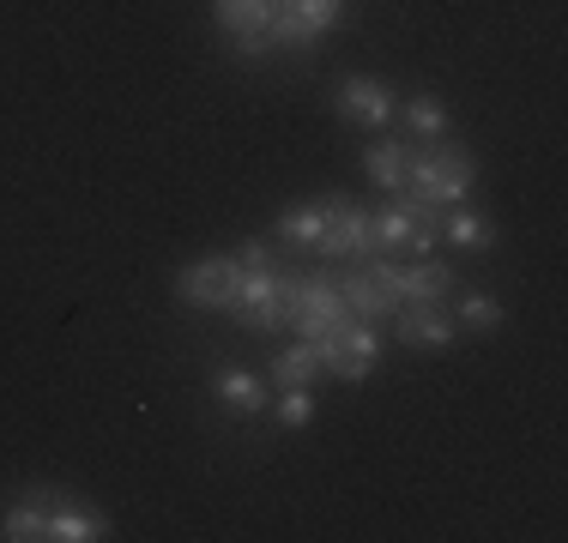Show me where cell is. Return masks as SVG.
Returning <instances> with one entry per match:
<instances>
[{
	"label": "cell",
	"instance_id": "14",
	"mask_svg": "<svg viewBox=\"0 0 568 543\" xmlns=\"http://www.w3.org/2000/svg\"><path fill=\"white\" fill-rule=\"evenodd\" d=\"M363 175H369L382 194H405V175H412V145L399 140H375L369 152H363Z\"/></svg>",
	"mask_w": 568,
	"mask_h": 543
},
{
	"label": "cell",
	"instance_id": "11",
	"mask_svg": "<svg viewBox=\"0 0 568 543\" xmlns=\"http://www.w3.org/2000/svg\"><path fill=\"white\" fill-rule=\"evenodd\" d=\"M212 399H219L230 417H261L266 404H273V392L261 387V375H248V369H236V362H230V369L212 375Z\"/></svg>",
	"mask_w": 568,
	"mask_h": 543
},
{
	"label": "cell",
	"instance_id": "8",
	"mask_svg": "<svg viewBox=\"0 0 568 543\" xmlns=\"http://www.w3.org/2000/svg\"><path fill=\"white\" fill-rule=\"evenodd\" d=\"M394 338L405 350H448L454 320L442 315V303H399L394 308Z\"/></svg>",
	"mask_w": 568,
	"mask_h": 543
},
{
	"label": "cell",
	"instance_id": "16",
	"mask_svg": "<svg viewBox=\"0 0 568 543\" xmlns=\"http://www.w3.org/2000/svg\"><path fill=\"white\" fill-rule=\"evenodd\" d=\"M327 212H333V199H315V206H296V212H278L273 236H278V242H291L296 254H315L321 229H327Z\"/></svg>",
	"mask_w": 568,
	"mask_h": 543
},
{
	"label": "cell",
	"instance_id": "5",
	"mask_svg": "<svg viewBox=\"0 0 568 543\" xmlns=\"http://www.w3.org/2000/svg\"><path fill=\"white\" fill-rule=\"evenodd\" d=\"M333 109H339V121H351V127L375 133V127H387V121L399 115V98H394V85H387V79L351 73V79L333 85Z\"/></svg>",
	"mask_w": 568,
	"mask_h": 543
},
{
	"label": "cell",
	"instance_id": "1",
	"mask_svg": "<svg viewBox=\"0 0 568 543\" xmlns=\"http://www.w3.org/2000/svg\"><path fill=\"white\" fill-rule=\"evenodd\" d=\"M471 182H478V163L466 145L436 140L429 152H412V175H405V194L429 199V206H466Z\"/></svg>",
	"mask_w": 568,
	"mask_h": 543
},
{
	"label": "cell",
	"instance_id": "23",
	"mask_svg": "<svg viewBox=\"0 0 568 543\" xmlns=\"http://www.w3.org/2000/svg\"><path fill=\"white\" fill-rule=\"evenodd\" d=\"M236 266H273V242H242Z\"/></svg>",
	"mask_w": 568,
	"mask_h": 543
},
{
	"label": "cell",
	"instance_id": "7",
	"mask_svg": "<svg viewBox=\"0 0 568 543\" xmlns=\"http://www.w3.org/2000/svg\"><path fill=\"white\" fill-rule=\"evenodd\" d=\"M315 254H321V260H345V266L369 260V212H363V206H339V199H333Z\"/></svg>",
	"mask_w": 568,
	"mask_h": 543
},
{
	"label": "cell",
	"instance_id": "17",
	"mask_svg": "<svg viewBox=\"0 0 568 543\" xmlns=\"http://www.w3.org/2000/svg\"><path fill=\"white\" fill-rule=\"evenodd\" d=\"M405 133H412L417 145H436V140H448V103L436 98V91H417V98H405Z\"/></svg>",
	"mask_w": 568,
	"mask_h": 543
},
{
	"label": "cell",
	"instance_id": "6",
	"mask_svg": "<svg viewBox=\"0 0 568 543\" xmlns=\"http://www.w3.org/2000/svg\"><path fill=\"white\" fill-rule=\"evenodd\" d=\"M339 19H345V0H278V19H273V31H266V43L273 49H291V43L308 49Z\"/></svg>",
	"mask_w": 568,
	"mask_h": 543
},
{
	"label": "cell",
	"instance_id": "9",
	"mask_svg": "<svg viewBox=\"0 0 568 543\" xmlns=\"http://www.w3.org/2000/svg\"><path fill=\"white\" fill-rule=\"evenodd\" d=\"M278 19V0H212V24L230 37V43H248V37H266Z\"/></svg>",
	"mask_w": 568,
	"mask_h": 543
},
{
	"label": "cell",
	"instance_id": "12",
	"mask_svg": "<svg viewBox=\"0 0 568 543\" xmlns=\"http://www.w3.org/2000/svg\"><path fill=\"white\" fill-rule=\"evenodd\" d=\"M454 290V266L448 260H412V266H399V303H442V296Z\"/></svg>",
	"mask_w": 568,
	"mask_h": 543
},
{
	"label": "cell",
	"instance_id": "4",
	"mask_svg": "<svg viewBox=\"0 0 568 543\" xmlns=\"http://www.w3.org/2000/svg\"><path fill=\"white\" fill-rule=\"evenodd\" d=\"M315 345H321V369L339 375V380H369L375 357H382L375 320H345V326H333L327 338H315Z\"/></svg>",
	"mask_w": 568,
	"mask_h": 543
},
{
	"label": "cell",
	"instance_id": "20",
	"mask_svg": "<svg viewBox=\"0 0 568 543\" xmlns=\"http://www.w3.org/2000/svg\"><path fill=\"white\" fill-rule=\"evenodd\" d=\"M454 320L466 326V332L490 338V332H503V326H508V308L496 303L490 290H466V296H459V308H454Z\"/></svg>",
	"mask_w": 568,
	"mask_h": 543
},
{
	"label": "cell",
	"instance_id": "22",
	"mask_svg": "<svg viewBox=\"0 0 568 543\" xmlns=\"http://www.w3.org/2000/svg\"><path fill=\"white\" fill-rule=\"evenodd\" d=\"M273 411H278V429H284V434H296V429L315 423V392H308V387H284Z\"/></svg>",
	"mask_w": 568,
	"mask_h": 543
},
{
	"label": "cell",
	"instance_id": "10",
	"mask_svg": "<svg viewBox=\"0 0 568 543\" xmlns=\"http://www.w3.org/2000/svg\"><path fill=\"white\" fill-rule=\"evenodd\" d=\"M333 284H339V303H345L351 320H382V315H394V308H399V296L382 290V284H375L363 266H345Z\"/></svg>",
	"mask_w": 568,
	"mask_h": 543
},
{
	"label": "cell",
	"instance_id": "15",
	"mask_svg": "<svg viewBox=\"0 0 568 543\" xmlns=\"http://www.w3.org/2000/svg\"><path fill=\"white\" fill-rule=\"evenodd\" d=\"M436 236L454 242V248H466V254H490L496 248V224H490V217H478L471 206H448V217L436 224Z\"/></svg>",
	"mask_w": 568,
	"mask_h": 543
},
{
	"label": "cell",
	"instance_id": "18",
	"mask_svg": "<svg viewBox=\"0 0 568 543\" xmlns=\"http://www.w3.org/2000/svg\"><path fill=\"white\" fill-rule=\"evenodd\" d=\"M321 375H327V369H321V345H315V338H296L291 350H278V357H273V387H315Z\"/></svg>",
	"mask_w": 568,
	"mask_h": 543
},
{
	"label": "cell",
	"instance_id": "2",
	"mask_svg": "<svg viewBox=\"0 0 568 543\" xmlns=\"http://www.w3.org/2000/svg\"><path fill=\"white\" fill-rule=\"evenodd\" d=\"M284 315H291L296 338H327L333 326L351 320L333 272H284Z\"/></svg>",
	"mask_w": 568,
	"mask_h": 543
},
{
	"label": "cell",
	"instance_id": "19",
	"mask_svg": "<svg viewBox=\"0 0 568 543\" xmlns=\"http://www.w3.org/2000/svg\"><path fill=\"white\" fill-rule=\"evenodd\" d=\"M0 537L7 543H43L49 537V501H12L7 513H0Z\"/></svg>",
	"mask_w": 568,
	"mask_h": 543
},
{
	"label": "cell",
	"instance_id": "13",
	"mask_svg": "<svg viewBox=\"0 0 568 543\" xmlns=\"http://www.w3.org/2000/svg\"><path fill=\"white\" fill-rule=\"evenodd\" d=\"M91 537H110V520L79 501H49V543H91Z\"/></svg>",
	"mask_w": 568,
	"mask_h": 543
},
{
	"label": "cell",
	"instance_id": "21",
	"mask_svg": "<svg viewBox=\"0 0 568 543\" xmlns=\"http://www.w3.org/2000/svg\"><path fill=\"white\" fill-rule=\"evenodd\" d=\"M405 242H412V217H405L399 199L369 212V254H405Z\"/></svg>",
	"mask_w": 568,
	"mask_h": 543
},
{
	"label": "cell",
	"instance_id": "3",
	"mask_svg": "<svg viewBox=\"0 0 568 543\" xmlns=\"http://www.w3.org/2000/svg\"><path fill=\"white\" fill-rule=\"evenodd\" d=\"M236 254H206V260L182 266L175 272V296H182L187 308H206V315H230V303H236Z\"/></svg>",
	"mask_w": 568,
	"mask_h": 543
}]
</instances>
